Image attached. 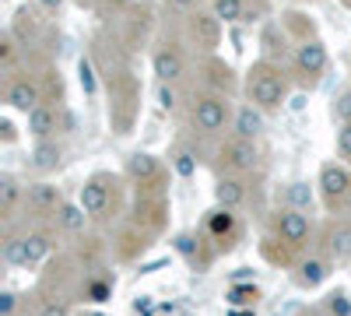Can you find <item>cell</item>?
I'll return each instance as SVG.
<instances>
[{
    "mask_svg": "<svg viewBox=\"0 0 351 316\" xmlns=\"http://www.w3.org/2000/svg\"><path fill=\"white\" fill-rule=\"evenodd\" d=\"M250 102L256 109H278L285 102V77L271 67H256L250 74Z\"/></svg>",
    "mask_w": 351,
    "mask_h": 316,
    "instance_id": "obj_1",
    "label": "cell"
},
{
    "mask_svg": "<svg viewBox=\"0 0 351 316\" xmlns=\"http://www.w3.org/2000/svg\"><path fill=\"white\" fill-rule=\"evenodd\" d=\"M228 123V102L221 95H200L193 102V127L200 134H218Z\"/></svg>",
    "mask_w": 351,
    "mask_h": 316,
    "instance_id": "obj_2",
    "label": "cell"
},
{
    "mask_svg": "<svg viewBox=\"0 0 351 316\" xmlns=\"http://www.w3.org/2000/svg\"><path fill=\"white\" fill-rule=\"evenodd\" d=\"M46 253H49V239H46L43 232H32V236L11 239V243L4 246V260L14 264V267H28V264H39Z\"/></svg>",
    "mask_w": 351,
    "mask_h": 316,
    "instance_id": "obj_3",
    "label": "cell"
},
{
    "mask_svg": "<svg viewBox=\"0 0 351 316\" xmlns=\"http://www.w3.org/2000/svg\"><path fill=\"white\" fill-rule=\"evenodd\" d=\"M274 232L281 236V243H288V246H302L306 239H309V218L299 211V208H285V211H278L274 215Z\"/></svg>",
    "mask_w": 351,
    "mask_h": 316,
    "instance_id": "obj_4",
    "label": "cell"
},
{
    "mask_svg": "<svg viewBox=\"0 0 351 316\" xmlns=\"http://www.w3.org/2000/svg\"><path fill=\"white\" fill-rule=\"evenodd\" d=\"M221 162L232 172H250L256 165V145H253V141H246V137H232L228 145L221 148Z\"/></svg>",
    "mask_w": 351,
    "mask_h": 316,
    "instance_id": "obj_5",
    "label": "cell"
},
{
    "mask_svg": "<svg viewBox=\"0 0 351 316\" xmlns=\"http://www.w3.org/2000/svg\"><path fill=\"white\" fill-rule=\"evenodd\" d=\"M319 190H324V197L330 200V204L344 200V197H348V190H351V176H348V169H341V165H324V169H319Z\"/></svg>",
    "mask_w": 351,
    "mask_h": 316,
    "instance_id": "obj_6",
    "label": "cell"
},
{
    "mask_svg": "<svg viewBox=\"0 0 351 316\" xmlns=\"http://www.w3.org/2000/svg\"><path fill=\"white\" fill-rule=\"evenodd\" d=\"M8 106L11 109H18V112H32L36 106H39V84L36 81H28V77H18V81H11L8 84Z\"/></svg>",
    "mask_w": 351,
    "mask_h": 316,
    "instance_id": "obj_7",
    "label": "cell"
},
{
    "mask_svg": "<svg viewBox=\"0 0 351 316\" xmlns=\"http://www.w3.org/2000/svg\"><path fill=\"white\" fill-rule=\"evenodd\" d=\"M152 67H155V74H158V81H176V77H180L183 74V53L180 49H176V46H158L155 49V56H152Z\"/></svg>",
    "mask_w": 351,
    "mask_h": 316,
    "instance_id": "obj_8",
    "label": "cell"
},
{
    "mask_svg": "<svg viewBox=\"0 0 351 316\" xmlns=\"http://www.w3.org/2000/svg\"><path fill=\"white\" fill-rule=\"evenodd\" d=\"M190 28H193L197 46H204V49H215V46H218V39H221V21H218L215 14L197 11V14L190 18Z\"/></svg>",
    "mask_w": 351,
    "mask_h": 316,
    "instance_id": "obj_9",
    "label": "cell"
},
{
    "mask_svg": "<svg viewBox=\"0 0 351 316\" xmlns=\"http://www.w3.org/2000/svg\"><path fill=\"white\" fill-rule=\"evenodd\" d=\"M25 200H28V208H36V211H56V208H64L60 186H53V183H32V186L25 190Z\"/></svg>",
    "mask_w": 351,
    "mask_h": 316,
    "instance_id": "obj_10",
    "label": "cell"
},
{
    "mask_svg": "<svg viewBox=\"0 0 351 316\" xmlns=\"http://www.w3.org/2000/svg\"><path fill=\"white\" fill-rule=\"evenodd\" d=\"M295 64H299L302 74H313V77L324 74V67H327V49H324V42H316V39L302 42L299 53H295Z\"/></svg>",
    "mask_w": 351,
    "mask_h": 316,
    "instance_id": "obj_11",
    "label": "cell"
},
{
    "mask_svg": "<svg viewBox=\"0 0 351 316\" xmlns=\"http://www.w3.org/2000/svg\"><path fill=\"white\" fill-rule=\"evenodd\" d=\"M60 162H64V148L56 145V141H39L32 148V155H28V165L39 169V172H53Z\"/></svg>",
    "mask_w": 351,
    "mask_h": 316,
    "instance_id": "obj_12",
    "label": "cell"
},
{
    "mask_svg": "<svg viewBox=\"0 0 351 316\" xmlns=\"http://www.w3.org/2000/svg\"><path fill=\"white\" fill-rule=\"evenodd\" d=\"M215 197H218V204H221V208L236 211V208L243 204V200H246V183H243L239 176H225V180H218Z\"/></svg>",
    "mask_w": 351,
    "mask_h": 316,
    "instance_id": "obj_13",
    "label": "cell"
},
{
    "mask_svg": "<svg viewBox=\"0 0 351 316\" xmlns=\"http://www.w3.org/2000/svg\"><path fill=\"white\" fill-rule=\"evenodd\" d=\"M53 130H56V109L46 106V102H39L32 112H28V134L39 137V141H46Z\"/></svg>",
    "mask_w": 351,
    "mask_h": 316,
    "instance_id": "obj_14",
    "label": "cell"
},
{
    "mask_svg": "<svg viewBox=\"0 0 351 316\" xmlns=\"http://www.w3.org/2000/svg\"><path fill=\"white\" fill-rule=\"evenodd\" d=\"M81 208L88 215H102L109 208V190L102 186V180H92V183L81 186Z\"/></svg>",
    "mask_w": 351,
    "mask_h": 316,
    "instance_id": "obj_15",
    "label": "cell"
},
{
    "mask_svg": "<svg viewBox=\"0 0 351 316\" xmlns=\"http://www.w3.org/2000/svg\"><path fill=\"white\" fill-rule=\"evenodd\" d=\"M260 130H263V117H260V109H253V106H243V109L236 112V137H246V141H253Z\"/></svg>",
    "mask_w": 351,
    "mask_h": 316,
    "instance_id": "obj_16",
    "label": "cell"
},
{
    "mask_svg": "<svg viewBox=\"0 0 351 316\" xmlns=\"http://www.w3.org/2000/svg\"><path fill=\"white\" fill-rule=\"evenodd\" d=\"M211 14L218 21H250L246 0H211Z\"/></svg>",
    "mask_w": 351,
    "mask_h": 316,
    "instance_id": "obj_17",
    "label": "cell"
},
{
    "mask_svg": "<svg viewBox=\"0 0 351 316\" xmlns=\"http://www.w3.org/2000/svg\"><path fill=\"white\" fill-rule=\"evenodd\" d=\"M18 200H21V183L11 176V172H4V176H0V211L11 215L18 208Z\"/></svg>",
    "mask_w": 351,
    "mask_h": 316,
    "instance_id": "obj_18",
    "label": "cell"
},
{
    "mask_svg": "<svg viewBox=\"0 0 351 316\" xmlns=\"http://www.w3.org/2000/svg\"><path fill=\"white\" fill-rule=\"evenodd\" d=\"M330 253L337 260H351V225L348 221L330 228Z\"/></svg>",
    "mask_w": 351,
    "mask_h": 316,
    "instance_id": "obj_19",
    "label": "cell"
},
{
    "mask_svg": "<svg viewBox=\"0 0 351 316\" xmlns=\"http://www.w3.org/2000/svg\"><path fill=\"white\" fill-rule=\"evenodd\" d=\"M127 172H130L134 180H141V183H144V180H155V176H158V162H155L152 155H141V151H137V155H130Z\"/></svg>",
    "mask_w": 351,
    "mask_h": 316,
    "instance_id": "obj_20",
    "label": "cell"
},
{
    "mask_svg": "<svg viewBox=\"0 0 351 316\" xmlns=\"http://www.w3.org/2000/svg\"><path fill=\"white\" fill-rule=\"evenodd\" d=\"M36 32H39L36 11H32V8H21V11L14 14V36H18V39H32Z\"/></svg>",
    "mask_w": 351,
    "mask_h": 316,
    "instance_id": "obj_21",
    "label": "cell"
},
{
    "mask_svg": "<svg viewBox=\"0 0 351 316\" xmlns=\"http://www.w3.org/2000/svg\"><path fill=\"white\" fill-rule=\"evenodd\" d=\"M84 208H74V204H64L60 208V225L67 228V232H81V228H84Z\"/></svg>",
    "mask_w": 351,
    "mask_h": 316,
    "instance_id": "obj_22",
    "label": "cell"
},
{
    "mask_svg": "<svg viewBox=\"0 0 351 316\" xmlns=\"http://www.w3.org/2000/svg\"><path fill=\"white\" fill-rule=\"evenodd\" d=\"M327 274H330V271H327L324 260H306V264H302V284H309V289H316L319 281H327Z\"/></svg>",
    "mask_w": 351,
    "mask_h": 316,
    "instance_id": "obj_23",
    "label": "cell"
},
{
    "mask_svg": "<svg viewBox=\"0 0 351 316\" xmlns=\"http://www.w3.org/2000/svg\"><path fill=\"white\" fill-rule=\"evenodd\" d=\"M232 228H236V215H232L228 208H221V211L211 215V232L215 236H232Z\"/></svg>",
    "mask_w": 351,
    "mask_h": 316,
    "instance_id": "obj_24",
    "label": "cell"
},
{
    "mask_svg": "<svg viewBox=\"0 0 351 316\" xmlns=\"http://www.w3.org/2000/svg\"><path fill=\"white\" fill-rule=\"evenodd\" d=\"M172 158H176L172 165H176V172H180V176H193V172H197V155H193L190 148H180Z\"/></svg>",
    "mask_w": 351,
    "mask_h": 316,
    "instance_id": "obj_25",
    "label": "cell"
},
{
    "mask_svg": "<svg viewBox=\"0 0 351 316\" xmlns=\"http://www.w3.org/2000/svg\"><path fill=\"white\" fill-rule=\"evenodd\" d=\"M77 71H81V88H84L88 95H95V92H99V84H95V71H92V60H88V56H81Z\"/></svg>",
    "mask_w": 351,
    "mask_h": 316,
    "instance_id": "obj_26",
    "label": "cell"
},
{
    "mask_svg": "<svg viewBox=\"0 0 351 316\" xmlns=\"http://www.w3.org/2000/svg\"><path fill=\"white\" fill-rule=\"evenodd\" d=\"M14 60H18V46H14V39H11V36H4V39H0V67L11 71V67H14Z\"/></svg>",
    "mask_w": 351,
    "mask_h": 316,
    "instance_id": "obj_27",
    "label": "cell"
},
{
    "mask_svg": "<svg viewBox=\"0 0 351 316\" xmlns=\"http://www.w3.org/2000/svg\"><path fill=\"white\" fill-rule=\"evenodd\" d=\"M228 302L236 306V309L253 306V302H256V289H253V284H250V289H232V292H228Z\"/></svg>",
    "mask_w": 351,
    "mask_h": 316,
    "instance_id": "obj_28",
    "label": "cell"
},
{
    "mask_svg": "<svg viewBox=\"0 0 351 316\" xmlns=\"http://www.w3.org/2000/svg\"><path fill=\"white\" fill-rule=\"evenodd\" d=\"M334 120L351 123V92H341V95L334 99Z\"/></svg>",
    "mask_w": 351,
    "mask_h": 316,
    "instance_id": "obj_29",
    "label": "cell"
},
{
    "mask_svg": "<svg viewBox=\"0 0 351 316\" xmlns=\"http://www.w3.org/2000/svg\"><path fill=\"white\" fill-rule=\"evenodd\" d=\"M327 309H330L334 316H351V302H348V295H344V292L330 295V299H327Z\"/></svg>",
    "mask_w": 351,
    "mask_h": 316,
    "instance_id": "obj_30",
    "label": "cell"
},
{
    "mask_svg": "<svg viewBox=\"0 0 351 316\" xmlns=\"http://www.w3.org/2000/svg\"><path fill=\"white\" fill-rule=\"evenodd\" d=\"M337 151L344 158H351V123H341V130H337Z\"/></svg>",
    "mask_w": 351,
    "mask_h": 316,
    "instance_id": "obj_31",
    "label": "cell"
},
{
    "mask_svg": "<svg viewBox=\"0 0 351 316\" xmlns=\"http://www.w3.org/2000/svg\"><path fill=\"white\" fill-rule=\"evenodd\" d=\"M158 106H162V109H172V106H176V92L169 88L165 81H162V88H158Z\"/></svg>",
    "mask_w": 351,
    "mask_h": 316,
    "instance_id": "obj_32",
    "label": "cell"
},
{
    "mask_svg": "<svg viewBox=\"0 0 351 316\" xmlns=\"http://www.w3.org/2000/svg\"><path fill=\"white\" fill-rule=\"evenodd\" d=\"M14 313V292H4L0 295V316H11Z\"/></svg>",
    "mask_w": 351,
    "mask_h": 316,
    "instance_id": "obj_33",
    "label": "cell"
},
{
    "mask_svg": "<svg viewBox=\"0 0 351 316\" xmlns=\"http://www.w3.org/2000/svg\"><path fill=\"white\" fill-rule=\"evenodd\" d=\"M39 316H67V306H60V302H49Z\"/></svg>",
    "mask_w": 351,
    "mask_h": 316,
    "instance_id": "obj_34",
    "label": "cell"
},
{
    "mask_svg": "<svg viewBox=\"0 0 351 316\" xmlns=\"http://www.w3.org/2000/svg\"><path fill=\"white\" fill-rule=\"evenodd\" d=\"M39 4H43L46 11H60V4H64V0H39Z\"/></svg>",
    "mask_w": 351,
    "mask_h": 316,
    "instance_id": "obj_35",
    "label": "cell"
},
{
    "mask_svg": "<svg viewBox=\"0 0 351 316\" xmlns=\"http://www.w3.org/2000/svg\"><path fill=\"white\" fill-rule=\"evenodd\" d=\"M169 4H176V8H193L197 0H169Z\"/></svg>",
    "mask_w": 351,
    "mask_h": 316,
    "instance_id": "obj_36",
    "label": "cell"
},
{
    "mask_svg": "<svg viewBox=\"0 0 351 316\" xmlns=\"http://www.w3.org/2000/svg\"><path fill=\"white\" fill-rule=\"evenodd\" d=\"M232 316H253V313H243V309H236V313H232Z\"/></svg>",
    "mask_w": 351,
    "mask_h": 316,
    "instance_id": "obj_37",
    "label": "cell"
},
{
    "mask_svg": "<svg viewBox=\"0 0 351 316\" xmlns=\"http://www.w3.org/2000/svg\"><path fill=\"white\" fill-rule=\"evenodd\" d=\"M348 4H351V0H348Z\"/></svg>",
    "mask_w": 351,
    "mask_h": 316,
    "instance_id": "obj_38",
    "label": "cell"
}]
</instances>
